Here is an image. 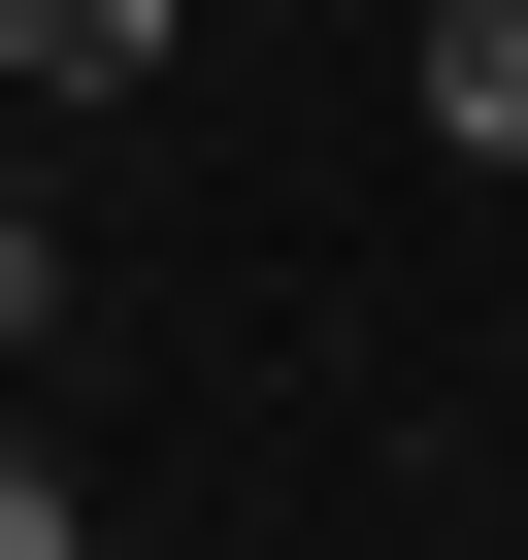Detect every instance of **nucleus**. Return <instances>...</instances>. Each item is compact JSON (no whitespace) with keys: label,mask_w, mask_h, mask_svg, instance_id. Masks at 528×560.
Returning a JSON list of instances; mask_svg holds the SVG:
<instances>
[{"label":"nucleus","mask_w":528,"mask_h":560,"mask_svg":"<svg viewBox=\"0 0 528 560\" xmlns=\"http://www.w3.org/2000/svg\"><path fill=\"white\" fill-rule=\"evenodd\" d=\"M165 67V0H0V100H133Z\"/></svg>","instance_id":"obj_1"},{"label":"nucleus","mask_w":528,"mask_h":560,"mask_svg":"<svg viewBox=\"0 0 528 560\" xmlns=\"http://www.w3.org/2000/svg\"><path fill=\"white\" fill-rule=\"evenodd\" d=\"M429 132H462V165H528V0H429Z\"/></svg>","instance_id":"obj_2"},{"label":"nucleus","mask_w":528,"mask_h":560,"mask_svg":"<svg viewBox=\"0 0 528 560\" xmlns=\"http://www.w3.org/2000/svg\"><path fill=\"white\" fill-rule=\"evenodd\" d=\"M0 560H100V527H67V462H34V429H0Z\"/></svg>","instance_id":"obj_3"},{"label":"nucleus","mask_w":528,"mask_h":560,"mask_svg":"<svg viewBox=\"0 0 528 560\" xmlns=\"http://www.w3.org/2000/svg\"><path fill=\"white\" fill-rule=\"evenodd\" d=\"M0 264H34V100H0Z\"/></svg>","instance_id":"obj_4"}]
</instances>
